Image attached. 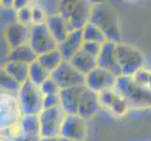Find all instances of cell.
Instances as JSON below:
<instances>
[{"mask_svg": "<svg viewBox=\"0 0 151 141\" xmlns=\"http://www.w3.org/2000/svg\"><path fill=\"white\" fill-rule=\"evenodd\" d=\"M17 22L25 27H31L33 25L32 18V2H30L27 7L22 9L17 12Z\"/></svg>", "mask_w": 151, "mask_h": 141, "instance_id": "obj_29", "label": "cell"}, {"mask_svg": "<svg viewBox=\"0 0 151 141\" xmlns=\"http://www.w3.org/2000/svg\"><path fill=\"white\" fill-rule=\"evenodd\" d=\"M65 118L61 106L43 109L39 115L41 137H59Z\"/></svg>", "mask_w": 151, "mask_h": 141, "instance_id": "obj_6", "label": "cell"}, {"mask_svg": "<svg viewBox=\"0 0 151 141\" xmlns=\"http://www.w3.org/2000/svg\"><path fill=\"white\" fill-rule=\"evenodd\" d=\"M50 76H51V74L46 71V69L40 63L38 59L29 65L28 80L34 83L35 85L40 87L46 79H48Z\"/></svg>", "mask_w": 151, "mask_h": 141, "instance_id": "obj_23", "label": "cell"}, {"mask_svg": "<svg viewBox=\"0 0 151 141\" xmlns=\"http://www.w3.org/2000/svg\"><path fill=\"white\" fill-rule=\"evenodd\" d=\"M40 141H58V137H41Z\"/></svg>", "mask_w": 151, "mask_h": 141, "instance_id": "obj_39", "label": "cell"}, {"mask_svg": "<svg viewBox=\"0 0 151 141\" xmlns=\"http://www.w3.org/2000/svg\"><path fill=\"white\" fill-rule=\"evenodd\" d=\"M1 7H3V8H13V1H12V0L2 1L1 2Z\"/></svg>", "mask_w": 151, "mask_h": 141, "instance_id": "obj_38", "label": "cell"}, {"mask_svg": "<svg viewBox=\"0 0 151 141\" xmlns=\"http://www.w3.org/2000/svg\"><path fill=\"white\" fill-rule=\"evenodd\" d=\"M116 56L124 76H133L144 68L145 56L142 52L133 45L124 43H116Z\"/></svg>", "mask_w": 151, "mask_h": 141, "instance_id": "obj_4", "label": "cell"}, {"mask_svg": "<svg viewBox=\"0 0 151 141\" xmlns=\"http://www.w3.org/2000/svg\"><path fill=\"white\" fill-rule=\"evenodd\" d=\"M21 117L17 96L1 92V129L18 124Z\"/></svg>", "mask_w": 151, "mask_h": 141, "instance_id": "obj_11", "label": "cell"}, {"mask_svg": "<svg viewBox=\"0 0 151 141\" xmlns=\"http://www.w3.org/2000/svg\"><path fill=\"white\" fill-rule=\"evenodd\" d=\"M0 85H1V92L7 93L9 95L17 96L18 93L21 90L22 84L15 80L13 77L10 76L8 72L4 69L1 68V81H0Z\"/></svg>", "mask_w": 151, "mask_h": 141, "instance_id": "obj_24", "label": "cell"}, {"mask_svg": "<svg viewBox=\"0 0 151 141\" xmlns=\"http://www.w3.org/2000/svg\"><path fill=\"white\" fill-rule=\"evenodd\" d=\"M132 77L138 84L151 90V71L150 70L143 68L142 70L137 72Z\"/></svg>", "mask_w": 151, "mask_h": 141, "instance_id": "obj_31", "label": "cell"}, {"mask_svg": "<svg viewBox=\"0 0 151 141\" xmlns=\"http://www.w3.org/2000/svg\"><path fill=\"white\" fill-rule=\"evenodd\" d=\"M46 25L58 44L63 43L70 34L66 20L60 14L49 16L46 21Z\"/></svg>", "mask_w": 151, "mask_h": 141, "instance_id": "obj_17", "label": "cell"}, {"mask_svg": "<svg viewBox=\"0 0 151 141\" xmlns=\"http://www.w3.org/2000/svg\"><path fill=\"white\" fill-rule=\"evenodd\" d=\"M83 37H84V41H94V43H99L101 44L108 41L105 34L97 25L90 22L83 29Z\"/></svg>", "mask_w": 151, "mask_h": 141, "instance_id": "obj_25", "label": "cell"}, {"mask_svg": "<svg viewBox=\"0 0 151 141\" xmlns=\"http://www.w3.org/2000/svg\"><path fill=\"white\" fill-rule=\"evenodd\" d=\"M51 77L56 82L60 90L86 85V75L78 72L70 61L64 60Z\"/></svg>", "mask_w": 151, "mask_h": 141, "instance_id": "obj_8", "label": "cell"}, {"mask_svg": "<svg viewBox=\"0 0 151 141\" xmlns=\"http://www.w3.org/2000/svg\"><path fill=\"white\" fill-rule=\"evenodd\" d=\"M129 109L131 108H129L126 100L118 94L116 100L114 101L113 106L109 109V111H111L113 115H114L116 117H123L124 115L127 114Z\"/></svg>", "mask_w": 151, "mask_h": 141, "instance_id": "obj_28", "label": "cell"}, {"mask_svg": "<svg viewBox=\"0 0 151 141\" xmlns=\"http://www.w3.org/2000/svg\"><path fill=\"white\" fill-rule=\"evenodd\" d=\"M32 18L33 25L46 24L48 16L39 2H32Z\"/></svg>", "mask_w": 151, "mask_h": 141, "instance_id": "obj_30", "label": "cell"}, {"mask_svg": "<svg viewBox=\"0 0 151 141\" xmlns=\"http://www.w3.org/2000/svg\"><path fill=\"white\" fill-rule=\"evenodd\" d=\"M38 61L45 68L46 71L52 74V72H54L64 61V59L60 51L56 48L53 51L48 52V53L39 56Z\"/></svg>", "mask_w": 151, "mask_h": 141, "instance_id": "obj_22", "label": "cell"}, {"mask_svg": "<svg viewBox=\"0 0 151 141\" xmlns=\"http://www.w3.org/2000/svg\"><path fill=\"white\" fill-rule=\"evenodd\" d=\"M58 141H74V140H71V139H69V138H65V137H58Z\"/></svg>", "mask_w": 151, "mask_h": 141, "instance_id": "obj_40", "label": "cell"}, {"mask_svg": "<svg viewBox=\"0 0 151 141\" xmlns=\"http://www.w3.org/2000/svg\"><path fill=\"white\" fill-rule=\"evenodd\" d=\"M41 92L43 95H54V94H59L60 93V87L56 84V82L52 78L51 76L46 79L42 84L40 86Z\"/></svg>", "mask_w": 151, "mask_h": 141, "instance_id": "obj_32", "label": "cell"}, {"mask_svg": "<svg viewBox=\"0 0 151 141\" xmlns=\"http://www.w3.org/2000/svg\"><path fill=\"white\" fill-rule=\"evenodd\" d=\"M83 43V30H76L70 32L63 43L58 44L57 49L60 51L64 60L70 61L82 49Z\"/></svg>", "mask_w": 151, "mask_h": 141, "instance_id": "obj_16", "label": "cell"}, {"mask_svg": "<svg viewBox=\"0 0 151 141\" xmlns=\"http://www.w3.org/2000/svg\"><path fill=\"white\" fill-rule=\"evenodd\" d=\"M28 44L38 56L48 53L58 47V43L52 36L46 24L33 25L30 27V38Z\"/></svg>", "mask_w": 151, "mask_h": 141, "instance_id": "obj_7", "label": "cell"}, {"mask_svg": "<svg viewBox=\"0 0 151 141\" xmlns=\"http://www.w3.org/2000/svg\"><path fill=\"white\" fill-rule=\"evenodd\" d=\"M85 88L86 85L60 90V106L66 115H78L80 100Z\"/></svg>", "mask_w": 151, "mask_h": 141, "instance_id": "obj_13", "label": "cell"}, {"mask_svg": "<svg viewBox=\"0 0 151 141\" xmlns=\"http://www.w3.org/2000/svg\"><path fill=\"white\" fill-rule=\"evenodd\" d=\"M38 57L39 56L35 53L32 47L27 43L10 50L8 57V61L19 62V63L30 65L34 61L37 60Z\"/></svg>", "mask_w": 151, "mask_h": 141, "instance_id": "obj_19", "label": "cell"}, {"mask_svg": "<svg viewBox=\"0 0 151 141\" xmlns=\"http://www.w3.org/2000/svg\"><path fill=\"white\" fill-rule=\"evenodd\" d=\"M117 96H118V93L116 91L114 88H113V90H103L100 92L99 93V99H100L101 106L109 110L110 107L113 106V103H114V101L116 100Z\"/></svg>", "mask_w": 151, "mask_h": 141, "instance_id": "obj_27", "label": "cell"}, {"mask_svg": "<svg viewBox=\"0 0 151 141\" xmlns=\"http://www.w3.org/2000/svg\"><path fill=\"white\" fill-rule=\"evenodd\" d=\"M19 126L22 134L41 137L40 119L37 115H23L19 121Z\"/></svg>", "mask_w": 151, "mask_h": 141, "instance_id": "obj_20", "label": "cell"}, {"mask_svg": "<svg viewBox=\"0 0 151 141\" xmlns=\"http://www.w3.org/2000/svg\"><path fill=\"white\" fill-rule=\"evenodd\" d=\"M117 78L118 77L112 72L97 67L86 76V86L89 90L100 93L103 90L114 88Z\"/></svg>", "mask_w": 151, "mask_h": 141, "instance_id": "obj_9", "label": "cell"}, {"mask_svg": "<svg viewBox=\"0 0 151 141\" xmlns=\"http://www.w3.org/2000/svg\"><path fill=\"white\" fill-rule=\"evenodd\" d=\"M41 137H35V135H28L24 134H19L16 137H14L12 141H40Z\"/></svg>", "mask_w": 151, "mask_h": 141, "instance_id": "obj_36", "label": "cell"}, {"mask_svg": "<svg viewBox=\"0 0 151 141\" xmlns=\"http://www.w3.org/2000/svg\"><path fill=\"white\" fill-rule=\"evenodd\" d=\"M90 23L94 24L105 34L109 41L122 43V34L119 27L116 9L107 2L93 3Z\"/></svg>", "mask_w": 151, "mask_h": 141, "instance_id": "obj_1", "label": "cell"}, {"mask_svg": "<svg viewBox=\"0 0 151 141\" xmlns=\"http://www.w3.org/2000/svg\"><path fill=\"white\" fill-rule=\"evenodd\" d=\"M30 1H27V0H14L13 1V9L16 10V12H19L22 9L27 7L29 5Z\"/></svg>", "mask_w": 151, "mask_h": 141, "instance_id": "obj_37", "label": "cell"}, {"mask_svg": "<svg viewBox=\"0 0 151 141\" xmlns=\"http://www.w3.org/2000/svg\"><path fill=\"white\" fill-rule=\"evenodd\" d=\"M2 69H4L10 76L13 77L22 85L28 80L29 65L27 64L8 61L4 66H2Z\"/></svg>", "mask_w": 151, "mask_h": 141, "instance_id": "obj_21", "label": "cell"}, {"mask_svg": "<svg viewBox=\"0 0 151 141\" xmlns=\"http://www.w3.org/2000/svg\"><path fill=\"white\" fill-rule=\"evenodd\" d=\"M101 108V106L99 99V93L89 90L86 86L80 100L78 115L86 121H88L94 117Z\"/></svg>", "mask_w": 151, "mask_h": 141, "instance_id": "obj_15", "label": "cell"}, {"mask_svg": "<svg viewBox=\"0 0 151 141\" xmlns=\"http://www.w3.org/2000/svg\"><path fill=\"white\" fill-rule=\"evenodd\" d=\"M102 45L103 44L99 43H94V41H84L81 50L86 52L88 55L98 57L102 49Z\"/></svg>", "mask_w": 151, "mask_h": 141, "instance_id": "obj_34", "label": "cell"}, {"mask_svg": "<svg viewBox=\"0 0 151 141\" xmlns=\"http://www.w3.org/2000/svg\"><path fill=\"white\" fill-rule=\"evenodd\" d=\"M116 43L109 40L106 41L105 43H103L102 49L99 56L97 57V60L98 67L102 68V69L110 72L114 75L119 77L122 75V72L116 59Z\"/></svg>", "mask_w": 151, "mask_h": 141, "instance_id": "obj_12", "label": "cell"}, {"mask_svg": "<svg viewBox=\"0 0 151 141\" xmlns=\"http://www.w3.org/2000/svg\"><path fill=\"white\" fill-rule=\"evenodd\" d=\"M86 121L79 115H66L59 137L74 141H85L88 133Z\"/></svg>", "mask_w": 151, "mask_h": 141, "instance_id": "obj_10", "label": "cell"}, {"mask_svg": "<svg viewBox=\"0 0 151 141\" xmlns=\"http://www.w3.org/2000/svg\"><path fill=\"white\" fill-rule=\"evenodd\" d=\"M93 3L86 0H63L59 1V14L68 25L70 33L83 30L89 23Z\"/></svg>", "mask_w": 151, "mask_h": 141, "instance_id": "obj_3", "label": "cell"}, {"mask_svg": "<svg viewBox=\"0 0 151 141\" xmlns=\"http://www.w3.org/2000/svg\"><path fill=\"white\" fill-rule=\"evenodd\" d=\"M2 36L7 40L10 48L13 49L29 43L30 27L16 22L4 29L2 31Z\"/></svg>", "mask_w": 151, "mask_h": 141, "instance_id": "obj_14", "label": "cell"}, {"mask_svg": "<svg viewBox=\"0 0 151 141\" xmlns=\"http://www.w3.org/2000/svg\"><path fill=\"white\" fill-rule=\"evenodd\" d=\"M114 90L131 109L151 108V90L138 84L132 76H119Z\"/></svg>", "mask_w": 151, "mask_h": 141, "instance_id": "obj_2", "label": "cell"}, {"mask_svg": "<svg viewBox=\"0 0 151 141\" xmlns=\"http://www.w3.org/2000/svg\"><path fill=\"white\" fill-rule=\"evenodd\" d=\"M19 108L23 115H39L43 110V98L40 87L27 80L22 85L17 95Z\"/></svg>", "mask_w": 151, "mask_h": 141, "instance_id": "obj_5", "label": "cell"}, {"mask_svg": "<svg viewBox=\"0 0 151 141\" xmlns=\"http://www.w3.org/2000/svg\"><path fill=\"white\" fill-rule=\"evenodd\" d=\"M42 9H44L47 16H53V15L59 14V1L55 0H47V1H38Z\"/></svg>", "mask_w": 151, "mask_h": 141, "instance_id": "obj_33", "label": "cell"}, {"mask_svg": "<svg viewBox=\"0 0 151 141\" xmlns=\"http://www.w3.org/2000/svg\"><path fill=\"white\" fill-rule=\"evenodd\" d=\"M1 27L2 31L6 29L9 25L17 22V12L13 8H3L1 7Z\"/></svg>", "mask_w": 151, "mask_h": 141, "instance_id": "obj_26", "label": "cell"}, {"mask_svg": "<svg viewBox=\"0 0 151 141\" xmlns=\"http://www.w3.org/2000/svg\"><path fill=\"white\" fill-rule=\"evenodd\" d=\"M60 106V96L59 94L54 95H46L43 98V109L53 108Z\"/></svg>", "mask_w": 151, "mask_h": 141, "instance_id": "obj_35", "label": "cell"}, {"mask_svg": "<svg viewBox=\"0 0 151 141\" xmlns=\"http://www.w3.org/2000/svg\"><path fill=\"white\" fill-rule=\"evenodd\" d=\"M70 62L78 72H80L86 76L98 67L97 57L86 54L83 50L78 52L70 60Z\"/></svg>", "mask_w": 151, "mask_h": 141, "instance_id": "obj_18", "label": "cell"}]
</instances>
